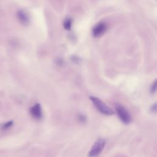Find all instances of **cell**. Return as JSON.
Wrapping results in <instances>:
<instances>
[{
	"label": "cell",
	"instance_id": "cell-1",
	"mask_svg": "<svg viewBox=\"0 0 157 157\" xmlns=\"http://www.w3.org/2000/svg\"><path fill=\"white\" fill-rule=\"evenodd\" d=\"M90 100L93 102L96 109L101 113L105 115H111L114 114L113 110L108 107L102 100L94 96H90Z\"/></svg>",
	"mask_w": 157,
	"mask_h": 157
},
{
	"label": "cell",
	"instance_id": "cell-2",
	"mask_svg": "<svg viewBox=\"0 0 157 157\" xmlns=\"http://www.w3.org/2000/svg\"><path fill=\"white\" fill-rule=\"evenodd\" d=\"M105 145V140L102 138H99L94 142L88 153L89 157H97L103 150Z\"/></svg>",
	"mask_w": 157,
	"mask_h": 157
},
{
	"label": "cell",
	"instance_id": "cell-3",
	"mask_svg": "<svg viewBox=\"0 0 157 157\" xmlns=\"http://www.w3.org/2000/svg\"><path fill=\"white\" fill-rule=\"evenodd\" d=\"M115 110L121 121L124 124H129L131 121V117L128 110L120 104H115Z\"/></svg>",
	"mask_w": 157,
	"mask_h": 157
},
{
	"label": "cell",
	"instance_id": "cell-4",
	"mask_svg": "<svg viewBox=\"0 0 157 157\" xmlns=\"http://www.w3.org/2000/svg\"><path fill=\"white\" fill-rule=\"evenodd\" d=\"M107 25L104 21H101L96 24L93 28V34L94 37H99L102 36L107 30Z\"/></svg>",
	"mask_w": 157,
	"mask_h": 157
},
{
	"label": "cell",
	"instance_id": "cell-5",
	"mask_svg": "<svg viewBox=\"0 0 157 157\" xmlns=\"http://www.w3.org/2000/svg\"><path fill=\"white\" fill-rule=\"evenodd\" d=\"M30 113L31 116L36 120H39L42 117V112L40 105L36 104L30 109Z\"/></svg>",
	"mask_w": 157,
	"mask_h": 157
},
{
	"label": "cell",
	"instance_id": "cell-6",
	"mask_svg": "<svg viewBox=\"0 0 157 157\" xmlns=\"http://www.w3.org/2000/svg\"><path fill=\"white\" fill-rule=\"evenodd\" d=\"M17 17L20 21L23 24L28 23L29 21V17L28 14L24 10H19L17 12Z\"/></svg>",
	"mask_w": 157,
	"mask_h": 157
},
{
	"label": "cell",
	"instance_id": "cell-7",
	"mask_svg": "<svg viewBox=\"0 0 157 157\" xmlns=\"http://www.w3.org/2000/svg\"><path fill=\"white\" fill-rule=\"evenodd\" d=\"M63 26L65 29L66 30H70L72 26V20L71 18H67L65 19L63 23Z\"/></svg>",
	"mask_w": 157,
	"mask_h": 157
},
{
	"label": "cell",
	"instance_id": "cell-8",
	"mask_svg": "<svg viewBox=\"0 0 157 157\" xmlns=\"http://www.w3.org/2000/svg\"><path fill=\"white\" fill-rule=\"evenodd\" d=\"M157 91V78L154 81V82L152 83L151 88H150V91L152 93H155Z\"/></svg>",
	"mask_w": 157,
	"mask_h": 157
},
{
	"label": "cell",
	"instance_id": "cell-9",
	"mask_svg": "<svg viewBox=\"0 0 157 157\" xmlns=\"http://www.w3.org/2000/svg\"><path fill=\"white\" fill-rule=\"evenodd\" d=\"M13 124V121H10L8 122L5 123L2 126V128L3 129H7L8 128H9L10 127L12 126V125Z\"/></svg>",
	"mask_w": 157,
	"mask_h": 157
},
{
	"label": "cell",
	"instance_id": "cell-10",
	"mask_svg": "<svg viewBox=\"0 0 157 157\" xmlns=\"http://www.w3.org/2000/svg\"><path fill=\"white\" fill-rule=\"evenodd\" d=\"M150 110L153 112H157V102L154 104L150 108Z\"/></svg>",
	"mask_w": 157,
	"mask_h": 157
},
{
	"label": "cell",
	"instance_id": "cell-11",
	"mask_svg": "<svg viewBox=\"0 0 157 157\" xmlns=\"http://www.w3.org/2000/svg\"><path fill=\"white\" fill-rule=\"evenodd\" d=\"M78 118L80 119V120L82 121V122H83L85 121L86 118H85V117H84L83 115H80V116L78 117Z\"/></svg>",
	"mask_w": 157,
	"mask_h": 157
}]
</instances>
